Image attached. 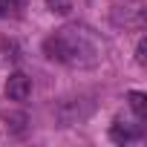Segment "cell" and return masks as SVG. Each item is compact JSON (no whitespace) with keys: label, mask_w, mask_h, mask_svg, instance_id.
I'll list each match as a JSON object with an SVG mask.
<instances>
[{"label":"cell","mask_w":147,"mask_h":147,"mask_svg":"<svg viewBox=\"0 0 147 147\" xmlns=\"http://www.w3.org/2000/svg\"><path fill=\"white\" fill-rule=\"evenodd\" d=\"M43 55L69 69H92L104 61L107 43L87 23H63L43 40Z\"/></svg>","instance_id":"1"},{"label":"cell","mask_w":147,"mask_h":147,"mask_svg":"<svg viewBox=\"0 0 147 147\" xmlns=\"http://www.w3.org/2000/svg\"><path fill=\"white\" fill-rule=\"evenodd\" d=\"M127 98H130V110L136 113V118H141V121H144V118H147V95H144V92H138V90H133Z\"/></svg>","instance_id":"5"},{"label":"cell","mask_w":147,"mask_h":147,"mask_svg":"<svg viewBox=\"0 0 147 147\" xmlns=\"http://www.w3.org/2000/svg\"><path fill=\"white\" fill-rule=\"evenodd\" d=\"M29 3V0H0V18H6V15H15L18 9H23Z\"/></svg>","instance_id":"6"},{"label":"cell","mask_w":147,"mask_h":147,"mask_svg":"<svg viewBox=\"0 0 147 147\" xmlns=\"http://www.w3.org/2000/svg\"><path fill=\"white\" fill-rule=\"evenodd\" d=\"M29 92H32V81H29V75H23V72H12L9 81H6V98L20 104V101L29 98Z\"/></svg>","instance_id":"4"},{"label":"cell","mask_w":147,"mask_h":147,"mask_svg":"<svg viewBox=\"0 0 147 147\" xmlns=\"http://www.w3.org/2000/svg\"><path fill=\"white\" fill-rule=\"evenodd\" d=\"M144 52H147V40L141 38V40H138V46H136V63H138V66H144V63H147V55H144Z\"/></svg>","instance_id":"8"},{"label":"cell","mask_w":147,"mask_h":147,"mask_svg":"<svg viewBox=\"0 0 147 147\" xmlns=\"http://www.w3.org/2000/svg\"><path fill=\"white\" fill-rule=\"evenodd\" d=\"M110 138L115 144H130V141H141L144 138V127H141V118L130 121V118H115L113 127H110Z\"/></svg>","instance_id":"3"},{"label":"cell","mask_w":147,"mask_h":147,"mask_svg":"<svg viewBox=\"0 0 147 147\" xmlns=\"http://www.w3.org/2000/svg\"><path fill=\"white\" fill-rule=\"evenodd\" d=\"M46 9L55 15H69L72 12V0H46Z\"/></svg>","instance_id":"7"},{"label":"cell","mask_w":147,"mask_h":147,"mask_svg":"<svg viewBox=\"0 0 147 147\" xmlns=\"http://www.w3.org/2000/svg\"><path fill=\"white\" fill-rule=\"evenodd\" d=\"M92 113H95V101H92L90 95H72V98L58 101V107H55V121H58L61 127H78V124H84Z\"/></svg>","instance_id":"2"}]
</instances>
